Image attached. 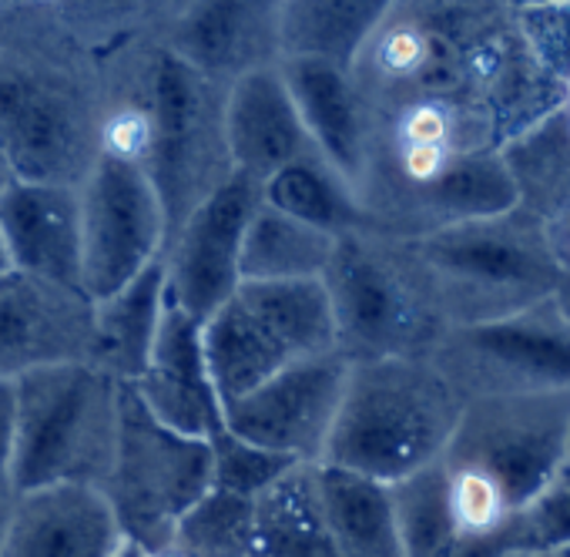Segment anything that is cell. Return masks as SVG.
Wrapping results in <instances>:
<instances>
[{
    "label": "cell",
    "instance_id": "6da1fadb",
    "mask_svg": "<svg viewBox=\"0 0 570 557\" xmlns=\"http://www.w3.org/2000/svg\"><path fill=\"white\" fill-rule=\"evenodd\" d=\"M0 8V145L18 182L78 188L101 158L105 71L65 8Z\"/></svg>",
    "mask_w": 570,
    "mask_h": 557
},
{
    "label": "cell",
    "instance_id": "7a4b0ae2",
    "mask_svg": "<svg viewBox=\"0 0 570 557\" xmlns=\"http://www.w3.org/2000/svg\"><path fill=\"white\" fill-rule=\"evenodd\" d=\"M460 413L456 387L430 363L413 356L350 363L323 463L400 483L443 460Z\"/></svg>",
    "mask_w": 570,
    "mask_h": 557
},
{
    "label": "cell",
    "instance_id": "3957f363",
    "mask_svg": "<svg viewBox=\"0 0 570 557\" xmlns=\"http://www.w3.org/2000/svg\"><path fill=\"white\" fill-rule=\"evenodd\" d=\"M18 383L14 497L55 487H105L118 447L121 387L91 363L24 373Z\"/></svg>",
    "mask_w": 570,
    "mask_h": 557
},
{
    "label": "cell",
    "instance_id": "277c9868",
    "mask_svg": "<svg viewBox=\"0 0 570 557\" xmlns=\"http://www.w3.org/2000/svg\"><path fill=\"white\" fill-rule=\"evenodd\" d=\"M202 353L228 407L275 373L336 350V316L323 278L299 283H242L202 326Z\"/></svg>",
    "mask_w": 570,
    "mask_h": 557
},
{
    "label": "cell",
    "instance_id": "5b68a950",
    "mask_svg": "<svg viewBox=\"0 0 570 557\" xmlns=\"http://www.w3.org/2000/svg\"><path fill=\"white\" fill-rule=\"evenodd\" d=\"M212 490V443L161 427L125 383L118 407L115 463L101 487L125 537L151 554L168 550L178 524Z\"/></svg>",
    "mask_w": 570,
    "mask_h": 557
},
{
    "label": "cell",
    "instance_id": "8992f818",
    "mask_svg": "<svg viewBox=\"0 0 570 557\" xmlns=\"http://www.w3.org/2000/svg\"><path fill=\"white\" fill-rule=\"evenodd\" d=\"M145 172L165 212V242L235 172L225 145V88L175 58L158 35L151 48V148Z\"/></svg>",
    "mask_w": 570,
    "mask_h": 557
},
{
    "label": "cell",
    "instance_id": "52a82bcc",
    "mask_svg": "<svg viewBox=\"0 0 570 557\" xmlns=\"http://www.w3.org/2000/svg\"><path fill=\"white\" fill-rule=\"evenodd\" d=\"M567 427L570 387L480 397L463 403L443 463L490 480L517 514L563 463Z\"/></svg>",
    "mask_w": 570,
    "mask_h": 557
},
{
    "label": "cell",
    "instance_id": "ba28073f",
    "mask_svg": "<svg viewBox=\"0 0 570 557\" xmlns=\"http://www.w3.org/2000/svg\"><path fill=\"white\" fill-rule=\"evenodd\" d=\"M81 202V290L108 300L161 258L165 212L145 168L98 158L78 185Z\"/></svg>",
    "mask_w": 570,
    "mask_h": 557
},
{
    "label": "cell",
    "instance_id": "9c48e42d",
    "mask_svg": "<svg viewBox=\"0 0 570 557\" xmlns=\"http://www.w3.org/2000/svg\"><path fill=\"white\" fill-rule=\"evenodd\" d=\"M258 202L262 182L245 172H232L161 248L168 306L198 326L242 286V238Z\"/></svg>",
    "mask_w": 570,
    "mask_h": 557
},
{
    "label": "cell",
    "instance_id": "30bf717a",
    "mask_svg": "<svg viewBox=\"0 0 570 557\" xmlns=\"http://www.w3.org/2000/svg\"><path fill=\"white\" fill-rule=\"evenodd\" d=\"M346 377L350 360L343 353L303 360L275 373L248 397L222 407V423L235 440L265 453L293 463H323Z\"/></svg>",
    "mask_w": 570,
    "mask_h": 557
},
{
    "label": "cell",
    "instance_id": "8fae6325",
    "mask_svg": "<svg viewBox=\"0 0 570 557\" xmlns=\"http://www.w3.org/2000/svg\"><path fill=\"white\" fill-rule=\"evenodd\" d=\"M323 283L336 316V350L350 363L410 356L416 303L396 265L376 252L366 228L336 238Z\"/></svg>",
    "mask_w": 570,
    "mask_h": 557
},
{
    "label": "cell",
    "instance_id": "7c38bea8",
    "mask_svg": "<svg viewBox=\"0 0 570 557\" xmlns=\"http://www.w3.org/2000/svg\"><path fill=\"white\" fill-rule=\"evenodd\" d=\"M95 343V303L61 283L14 272L0 283V380L88 363Z\"/></svg>",
    "mask_w": 570,
    "mask_h": 557
},
{
    "label": "cell",
    "instance_id": "4fadbf2b",
    "mask_svg": "<svg viewBox=\"0 0 570 557\" xmlns=\"http://www.w3.org/2000/svg\"><path fill=\"white\" fill-rule=\"evenodd\" d=\"M158 41L228 91L238 78L282 65L278 4H191L158 14Z\"/></svg>",
    "mask_w": 570,
    "mask_h": 557
},
{
    "label": "cell",
    "instance_id": "5bb4252c",
    "mask_svg": "<svg viewBox=\"0 0 570 557\" xmlns=\"http://www.w3.org/2000/svg\"><path fill=\"white\" fill-rule=\"evenodd\" d=\"M125 530L98 487L55 483L18 494L0 557H118Z\"/></svg>",
    "mask_w": 570,
    "mask_h": 557
},
{
    "label": "cell",
    "instance_id": "9a60e30c",
    "mask_svg": "<svg viewBox=\"0 0 570 557\" xmlns=\"http://www.w3.org/2000/svg\"><path fill=\"white\" fill-rule=\"evenodd\" d=\"M128 387L161 427L181 437L212 443L225 430L222 403L202 353V330L175 306L165 310L145 373Z\"/></svg>",
    "mask_w": 570,
    "mask_h": 557
},
{
    "label": "cell",
    "instance_id": "2e32d148",
    "mask_svg": "<svg viewBox=\"0 0 570 557\" xmlns=\"http://www.w3.org/2000/svg\"><path fill=\"white\" fill-rule=\"evenodd\" d=\"M0 235H4L14 258V272L81 290L78 188L11 182L0 192Z\"/></svg>",
    "mask_w": 570,
    "mask_h": 557
},
{
    "label": "cell",
    "instance_id": "e0dca14e",
    "mask_svg": "<svg viewBox=\"0 0 570 557\" xmlns=\"http://www.w3.org/2000/svg\"><path fill=\"white\" fill-rule=\"evenodd\" d=\"M225 145L235 172L258 182L285 165L316 155L299 108L282 81L278 65L252 71L225 91Z\"/></svg>",
    "mask_w": 570,
    "mask_h": 557
},
{
    "label": "cell",
    "instance_id": "ac0fdd59",
    "mask_svg": "<svg viewBox=\"0 0 570 557\" xmlns=\"http://www.w3.org/2000/svg\"><path fill=\"white\" fill-rule=\"evenodd\" d=\"M278 71L316 152L350 182L353 192H360L366 172V115L350 71L313 58H285Z\"/></svg>",
    "mask_w": 570,
    "mask_h": 557
},
{
    "label": "cell",
    "instance_id": "d6986e66",
    "mask_svg": "<svg viewBox=\"0 0 570 557\" xmlns=\"http://www.w3.org/2000/svg\"><path fill=\"white\" fill-rule=\"evenodd\" d=\"M252 557H343L326 524L316 463H296L252 500Z\"/></svg>",
    "mask_w": 570,
    "mask_h": 557
},
{
    "label": "cell",
    "instance_id": "ffe728a7",
    "mask_svg": "<svg viewBox=\"0 0 570 557\" xmlns=\"http://www.w3.org/2000/svg\"><path fill=\"white\" fill-rule=\"evenodd\" d=\"M165 310V265L158 258L128 286L95 303V343L88 363L118 383H135L151 360Z\"/></svg>",
    "mask_w": 570,
    "mask_h": 557
},
{
    "label": "cell",
    "instance_id": "44dd1931",
    "mask_svg": "<svg viewBox=\"0 0 570 557\" xmlns=\"http://www.w3.org/2000/svg\"><path fill=\"white\" fill-rule=\"evenodd\" d=\"M386 11L390 4H380V0H293V4H278L282 61L313 58L350 71Z\"/></svg>",
    "mask_w": 570,
    "mask_h": 557
},
{
    "label": "cell",
    "instance_id": "7402d4cb",
    "mask_svg": "<svg viewBox=\"0 0 570 557\" xmlns=\"http://www.w3.org/2000/svg\"><path fill=\"white\" fill-rule=\"evenodd\" d=\"M336 238L340 235L313 228L293 215L258 202L242 238L238 275H242V283H299V278H323L336 252Z\"/></svg>",
    "mask_w": 570,
    "mask_h": 557
},
{
    "label": "cell",
    "instance_id": "603a6c76",
    "mask_svg": "<svg viewBox=\"0 0 570 557\" xmlns=\"http://www.w3.org/2000/svg\"><path fill=\"white\" fill-rule=\"evenodd\" d=\"M326 524L343 557H403L390 483L316 463Z\"/></svg>",
    "mask_w": 570,
    "mask_h": 557
},
{
    "label": "cell",
    "instance_id": "cb8c5ba5",
    "mask_svg": "<svg viewBox=\"0 0 570 557\" xmlns=\"http://www.w3.org/2000/svg\"><path fill=\"white\" fill-rule=\"evenodd\" d=\"M262 202L330 235H346L360 228L370 232V218L356 192L320 152L285 165L282 172L265 178Z\"/></svg>",
    "mask_w": 570,
    "mask_h": 557
},
{
    "label": "cell",
    "instance_id": "d4e9b609",
    "mask_svg": "<svg viewBox=\"0 0 570 557\" xmlns=\"http://www.w3.org/2000/svg\"><path fill=\"white\" fill-rule=\"evenodd\" d=\"M463 343L503 367L537 380H550L557 387H570V330L547 326L540 320H497L480 323L463 333Z\"/></svg>",
    "mask_w": 570,
    "mask_h": 557
},
{
    "label": "cell",
    "instance_id": "484cf974",
    "mask_svg": "<svg viewBox=\"0 0 570 557\" xmlns=\"http://www.w3.org/2000/svg\"><path fill=\"white\" fill-rule=\"evenodd\" d=\"M390 494L403 557H450L460 544V530L450 507V477L443 460L390 483Z\"/></svg>",
    "mask_w": 570,
    "mask_h": 557
},
{
    "label": "cell",
    "instance_id": "4316f807",
    "mask_svg": "<svg viewBox=\"0 0 570 557\" xmlns=\"http://www.w3.org/2000/svg\"><path fill=\"white\" fill-rule=\"evenodd\" d=\"M420 198L453 225H466L510 212L517 202V182L500 155H453Z\"/></svg>",
    "mask_w": 570,
    "mask_h": 557
},
{
    "label": "cell",
    "instance_id": "83f0119b",
    "mask_svg": "<svg viewBox=\"0 0 570 557\" xmlns=\"http://www.w3.org/2000/svg\"><path fill=\"white\" fill-rule=\"evenodd\" d=\"M423 258L433 268L463 275V278H483V283H513L530 272V258L513 248L510 242L487 235L476 228V222L450 225L423 242Z\"/></svg>",
    "mask_w": 570,
    "mask_h": 557
},
{
    "label": "cell",
    "instance_id": "f1b7e54d",
    "mask_svg": "<svg viewBox=\"0 0 570 557\" xmlns=\"http://www.w3.org/2000/svg\"><path fill=\"white\" fill-rule=\"evenodd\" d=\"M510 534L520 554H540L570 544V463L567 460L510 517Z\"/></svg>",
    "mask_w": 570,
    "mask_h": 557
},
{
    "label": "cell",
    "instance_id": "f546056e",
    "mask_svg": "<svg viewBox=\"0 0 570 557\" xmlns=\"http://www.w3.org/2000/svg\"><path fill=\"white\" fill-rule=\"evenodd\" d=\"M212 457H215V490L242 497V500H255L272 480H278L285 470L296 467L293 460L235 440L228 430H222L212 440Z\"/></svg>",
    "mask_w": 570,
    "mask_h": 557
},
{
    "label": "cell",
    "instance_id": "4dcf8cb0",
    "mask_svg": "<svg viewBox=\"0 0 570 557\" xmlns=\"http://www.w3.org/2000/svg\"><path fill=\"white\" fill-rule=\"evenodd\" d=\"M14 447H18V383L0 380V494L14 497Z\"/></svg>",
    "mask_w": 570,
    "mask_h": 557
},
{
    "label": "cell",
    "instance_id": "1f68e13d",
    "mask_svg": "<svg viewBox=\"0 0 570 557\" xmlns=\"http://www.w3.org/2000/svg\"><path fill=\"white\" fill-rule=\"evenodd\" d=\"M118 557H178V554H171V550H161V554H151V550H145V547H138L135 540H125V547H121V554Z\"/></svg>",
    "mask_w": 570,
    "mask_h": 557
},
{
    "label": "cell",
    "instance_id": "d6a6232c",
    "mask_svg": "<svg viewBox=\"0 0 570 557\" xmlns=\"http://www.w3.org/2000/svg\"><path fill=\"white\" fill-rule=\"evenodd\" d=\"M8 275H14V258H11V252H8L4 235H0V283H4Z\"/></svg>",
    "mask_w": 570,
    "mask_h": 557
},
{
    "label": "cell",
    "instance_id": "836d02e7",
    "mask_svg": "<svg viewBox=\"0 0 570 557\" xmlns=\"http://www.w3.org/2000/svg\"><path fill=\"white\" fill-rule=\"evenodd\" d=\"M11 182H18V178H14V168H11V162H8V152H4V145H0V192H4Z\"/></svg>",
    "mask_w": 570,
    "mask_h": 557
},
{
    "label": "cell",
    "instance_id": "e575fe53",
    "mask_svg": "<svg viewBox=\"0 0 570 557\" xmlns=\"http://www.w3.org/2000/svg\"><path fill=\"white\" fill-rule=\"evenodd\" d=\"M11 500L8 494H0V544H4V534H8V520H11Z\"/></svg>",
    "mask_w": 570,
    "mask_h": 557
},
{
    "label": "cell",
    "instance_id": "d590c367",
    "mask_svg": "<svg viewBox=\"0 0 570 557\" xmlns=\"http://www.w3.org/2000/svg\"><path fill=\"white\" fill-rule=\"evenodd\" d=\"M530 557H570V544H563V547H550V550H540V554H530Z\"/></svg>",
    "mask_w": 570,
    "mask_h": 557
},
{
    "label": "cell",
    "instance_id": "8d00e7d4",
    "mask_svg": "<svg viewBox=\"0 0 570 557\" xmlns=\"http://www.w3.org/2000/svg\"><path fill=\"white\" fill-rule=\"evenodd\" d=\"M563 460L570 463V427H567V443H563Z\"/></svg>",
    "mask_w": 570,
    "mask_h": 557
},
{
    "label": "cell",
    "instance_id": "74e56055",
    "mask_svg": "<svg viewBox=\"0 0 570 557\" xmlns=\"http://www.w3.org/2000/svg\"><path fill=\"white\" fill-rule=\"evenodd\" d=\"M507 557H530V554H507Z\"/></svg>",
    "mask_w": 570,
    "mask_h": 557
}]
</instances>
